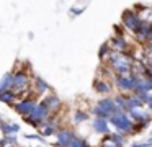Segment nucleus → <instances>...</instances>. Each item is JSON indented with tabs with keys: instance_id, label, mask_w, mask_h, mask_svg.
<instances>
[{
	"instance_id": "9d476101",
	"label": "nucleus",
	"mask_w": 152,
	"mask_h": 147,
	"mask_svg": "<svg viewBox=\"0 0 152 147\" xmlns=\"http://www.w3.org/2000/svg\"><path fill=\"white\" fill-rule=\"evenodd\" d=\"M92 129L95 131L96 134L103 136V137L113 132L110 121H106V119H100V118H93V121H92Z\"/></svg>"
},
{
	"instance_id": "1a4fd4ad",
	"label": "nucleus",
	"mask_w": 152,
	"mask_h": 147,
	"mask_svg": "<svg viewBox=\"0 0 152 147\" xmlns=\"http://www.w3.org/2000/svg\"><path fill=\"white\" fill-rule=\"evenodd\" d=\"M128 114H129V118H131L134 123H151V119H152V113L145 106L131 110Z\"/></svg>"
},
{
	"instance_id": "aec40b11",
	"label": "nucleus",
	"mask_w": 152,
	"mask_h": 147,
	"mask_svg": "<svg viewBox=\"0 0 152 147\" xmlns=\"http://www.w3.org/2000/svg\"><path fill=\"white\" fill-rule=\"evenodd\" d=\"M82 12H83V8H72V13H74V15H80Z\"/></svg>"
},
{
	"instance_id": "dca6fc26",
	"label": "nucleus",
	"mask_w": 152,
	"mask_h": 147,
	"mask_svg": "<svg viewBox=\"0 0 152 147\" xmlns=\"http://www.w3.org/2000/svg\"><path fill=\"white\" fill-rule=\"evenodd\" d=\"M100 147H119V146L113 140L111 134H108V136L102 137V140H100Z\"/></svg>"
},
{
	"instance_id": "ddd939ff",
	"label": "nucleus",
	"mask_w": 152,
	"mask_h": 147,
	"mask_svg": "<svg viewBox=\"0 0 152 147\" xmlns=\"http://www.w3.org/2000/svg\"><path fill=\"white\" fill-rule=\"evenodd\" d=\"M126 98H128V113L131 110H136V108H144V101L141 100V97H137V95L134 93H129L126 95Z\"/></svg>"
},
{
	"instance_id": "f257e3e1",
	"label": "nucleus",
	"mask_w": 152,
	"mask_h": 147,
	"mask_svg": "<svg viewBox=\"0 0 152 147\" xmlns=\"http://www.w3.org/2000/svg\"><path fill=\"white\" fill-rule=\"evenodd\" d=\"M134 64L136 62L128 54H121V52H113L105 62V65H108L115 75H131Z\"/></svg>"
},
{
	"instance_id": "f3484780",
	"label": "nucleus",
	"mask_w": 152,
	"mask_h": 147,
	"mask_svg": "<svg viewBox=\"0 0 152 147\" xmlns=\"http://www.w3.org/2000/svg\"><path fill=\"white\" fill-rule=\"evenodd\" d=\"M88 119H90V114L87 113V111H77L75 116H74V121H75L77 124L85 123V121H88Z\"/></svg>"
},
{
	"instance_id": "7ed1b4c3",
	"label": "nucleus",
	"mask_w": 152,
	"mask_h": 147,
	"mask_svg": "<svg viewBox=\"0 0 152 147\" xmlns=\"http://www.w3.org/2000/svg\"><path fill=\"white\" fill-rule=\"evenodd\" d=\"M110 124L115 127L116 132L123 134V136H126V137L134 134V121H132L131 118H129V114L124 113V111H118V113L113 114L111 119H110Z\"/></svg>"
},
{
	"instance_id": "6ab92c4d",
	"label": "nucleus",
	"mask_w": 152,
	"mask_h": 147,
	"mask_svg": "<svg viewBox=\"0 0 152 147\" xmlns=\"http://www.w3.org/2000/svg\"><path fill=\"white\" fill-rule=\"evenodd\" d=\"M131 147H152V136L147 140H142V142H132Z\"/></svg>"
},
{
	"instance_id": "6e6552de",
	"label": "nucleus",
	"mask_w": 152,
	"mask_h": 147,
	"mask_svg": "<svg viewBox=\"0 0 152 147\" xmlns=\"http://www.w3.org/2000/svg\"><path fill=\"white\" fill-rule=\"evenodd\" d=\"M93 90L96 91V93L103 95V98L105 97H111L113 90H115V85H113L111 80H105V78H95L93 80Z\"/></svg>"
},
{
	"instance_id": "9b49d317",
	"label": "nucleus",
	"mask_w": 152,
	"mask_h": 147,
	"mask_svg": "<svg viewBox=\"0 0 152 147\" xmlns=\"http://www.w3.org/2000/svg\"><path fill=\"white\" fill-rule=\"evenodd\" d=\"M77 134L74 132L72 129H62L59 132V142H57V147H70V144L75 140Z\"/></svg>"
},
{
	"instance_id": "0eeeda50",
	"label": "nucleus",
	"mask_w": 152,
	"mask_h": 147,
	"mask_svg": "<svg viewBox=\"0 0 152 147\" xmlns=\"http://www.w3.org/2000/svg\"><path fill=\"white\" fill-rule=\"evenodd\" d=\"M110 44H111L113 51L115 52H121V54H126V52L131 51L132 44L124 34H113L111 39H110Z\"/></svg>"
},
{
	"instance_id": "4468645a",
	"label": "nucleus",
	"mask_w": 152,
	"mask_h": 147,
	"mask_svg": "<svg viewBox=\"0 0 152 147\" xmlns=\"http://www.w3.org/2000/svg\"><path fill=\"white\" fill-rule=\"evenodd\" d=\"M113 98H115V103H116V106H118V111L128 113V98H126V95L116 93V95H113Z\"/></svg>"
},
{
	"instance_id": "39448f33",
	"label": "nucleus",
	"mask_w": 152,
	"mask_h": 147,
	"mask_svg": "<svg viewBox=\"0 0 152 147\" xmlns=\"http://www.w3.org/2000/svg\"><path fill=\"white\" fill-rule=\"evenodd\" d=\"M113 85H115V90L123 95H129L134 91V78L131 75H115Z\"/></svg>"
},
{
	"instance_id": "a211bd4d",
	"label": "nucleus",
	"mask_w": 152,
	"mask_h": 147,
	"mask_svg": "<svg viewBox=\"0 0 152 147\" xmlns=\"http://www.w3.org/2000/svg\"><path fill=\"white\" fill-rule=\"evenodd\" d=\"M149 124L151 123H134V134H139V132H142L144 129H147Z\"/></svg>"
},
{
	"instance_id": "20e7f679",
	"label": "nucleus",
	"mask_w": 152,
	"mask_h": 147,
	"mask_svg": "<svg viewBox=\"0 0 152 147\" xmlns=\"http://www.w3.org/2000/svg\"><path fill=\"white\" fill-rule=\"evenodd\" d=\"M142 21H144L142 16L139 15L134 8H128V10H124V12L121 13V26H123V29H126L128 33H131L132 36L139 31Z\"/></svg>"
},
{
	"instance_id": "f8f14e48",
	"label": "nucleus",
	"mask_w": 152,
	"mask_h": 147,
	"mask_svg": "<svg viewBox=\"0 0 152 147\" xmlns=\"http://www.w3.org/2000/svg\"><path fill=\"white\" fill-rule=\"evenodd\" d=\"M113 48H111V44H110V41H105L102 46H100V49H98V59L102 61V64H105L106 61H108V57L113 54Z\"/></svg>"
},
{
	"instance_id": "f03ea898",
	"label": "nucleus",
	"mask_w": 152,
	"mask_h": 147,
	"mask_svg": "<svg viewBox=\"0 0 152 147\" xmlns=\"http://www.w3.org/2000/svg\"><path fill=\"white\" fill-rule=\"evenodd\" d=\"M115 113H118V106H116L115 98H113V97H105V98H102V100H98V101H96V103L92 106V114H93V118H100V119L110 121Z\"/></svg>"
},
{
	"instance_id": "423d86ee",
	"label": "nucleus",
	"mask_w": 152,
	"mask_h": 147,
	"mask_svg": "<svg viewBox=\"0 0 152 147\" xmlns=\"http://www.w3.org/2000/svg\"><path fill=\"white\" fill-rule=\"evenodd\" d=\"M134 41L141 48H144L147 42H152V23L151 21H145V20L142 21L139 31L134 34Z\"/></svg>"
},
{
	"instance_id": "2eb2a0df",
	"label": "nucleus",
	"mask_w": 152,
	"mask_h": 147,
	"mask_svg": "<svg viewBox=\"0 0 152 147\" xmlns=\"http://www.w3.org/2000/svg\"><path fill=\"white\" fill-rule=\"evenodd\" d=\"M111 137H113V140H115L119 147H124L126 144H128V139H129V137H126V136H123V134L116 132V131H113V132H111Z\"/></svg>"
}]
</instances>
